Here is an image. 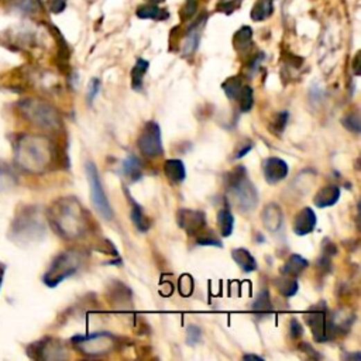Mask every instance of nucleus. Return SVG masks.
Here are the masks:
<instances>
[{"label": "nucleus", "mask_w": 361, "mask_h": 361, "mask_svg": "<svg viewBox=\"0 0 361 361\" xmlns=\"http://www.w3.org/2000/svg\"><path fill=\"white\" fill-rule=\"evenodd\" d=\"M13 181L12 174L8 171V168L0 167V189H6Z\"/></svg>", "instance_id": "39"}, {"label": "nucleus", "mask_w": 361, "mask_h": 361, "mask_svg": "<svg viewBox=\"0 0 361 361\" xmlns=\"http://www.w3.org/2000/svg\"><path fill=\"white\" fill-rule=\"evenodd\" d=\"M195 238H196L197 246H212V247H219V249L223 247V243L220 242V238L211 229L202 230Z\"/></svg>", "instance_id": "30"}, {"label": "nucleus", "mask_w": 361, "mask_h": 361, "mask_svg": "<svg viewBox=\"0 0 361 361\" xmlns=\"http://www.w3.org/2000/svg\"><path fill=\"white\" fill-rule=\"evenodd\" d=\"M200 340H202V331L197 326L191 325L186 332V343L189 346H196L197 343H200Z\"/></svg>", "instance_id": "37"}, {"label": "nucleus", "mask_w": 361, "mask_h": 361, "mask_svg": "<svg viewBox=\"0 0 361 361\" xmlns=\"http://www.w3.org/2000/svg\"><path fill=\"white\" fill-rule=\"evenodd\" d=\"M57 159L54 143L38 134H23L15 146L16 166L27 174H43L49 171Z\"/></svg>", "instance_id": "1"}, {"label": "nucleus", "mask_w": 361, "mask_h": 361, "mask_svg": "<svg viewBox=\"0 0 361 361\" xmlns=\"http://www.w3.org/2000/svg\"><path fill=\"white\" fill-rule=\"evenodd\" d=\"M196 9H197V0H186L185 6L181 12V16L184 20H189L196 15Z\"/></svg>", "instance_id": "38"}, {"label": "nucleus", "mask_w": 361, "mask_h": 361, "mask_svg": "<svg viewBox=\"0 0 361 361\" xmlns=\"http://www.w3.org/2000/svg\"><path fill=\"white\" fill-rule=\"evenodd\" d=\"M218 226L222 237H229L234 229V216L229 209H222L218 213Z\"/></svg>", "instance_id": "29"}, {"label": "nucleus", "mask_w": 361, "mask_h": 361, "mask_svg": "<svg viewBox=\"0 0 361 361\" xmlns=\"http://www.w3.org/2000/svg\"><path fill=\"white\" fill-rule=\"evenodd\" d=\"M275 285H276L279 294L285 298H291V297L297 295V292L299 290L297 278L288 276V275H283L281 278H278L275 281Z\"/></svg>", "instance_id": "24"}, {"label": "nucleus", "mask_w": 361, "mask_h": 361, "mask_svg": "<svg viewBox=\"0 0 361 361\" xmlns=\"http://www.w3.org/2000/svg\"><path fill=\"white\" fill-rule=\"evenodd\" d=\"M253 30L249 26H245L240 28L236 34H234V47L238 53H245L249 51V49L253 46Z\"/></svg>", "instance_id": "22"}, {"label": "nucleus", "mask_w": 361, "mask_h": 361, "mask_svg": "<svg viewBox=\"0 0 361 361\" xmlns=\"http://www.w3.org/2000/svg\"><path fill=\"white\" fill-rule=\"evenodd\" d=\"M206 23V15L199 17L188 30L185 38H184V44H182V55L184 57H189L192 55L200 43V34H202V30L205 27Z\"/></svg>", "instance_id": "14"}, {"label": "nucleus", "mask_w": 361, "mask_h": 361, "mask_svg": "<svg viewBox=\"0 0 361 361\" xmlns=\"http://www.w3.org/2000/svg\"><path fill=\"white\" fill-rule=\"evenodd\" d=\"M46 226L42 220V216L35 208H27L23 213L17 215L16 222L12 227L13 237L17 242H33L44 236Z\"/></svg>", "instance_id": "6"}, {"label": "nucleus", "mask_w": 361, "mask_h": 361, "mask_svg": "<svg viewBox=\"0 0 361 361\" xmlns=\"http://www.w3.org/2000/svg\"><path fill=\"white\" fill-rule=\"evenodd\" d=\"M17 109L20 114L24 117L26 122H28L31 126L37 129L55 132L61 127L60 113L54 106L44 100L26 99L19 103Z\"/></svg>", "instance_id": "4"}, {"label": "nucleus", "mask_w": 361, "mask_h": 361, "mask_svg": "<svg viewBox=\"0 0 361 361\" xmlns=\"http://www.w3.org/2000/svg\"><path fill=\"white\" fill-rule=\"evenodd\" d=\"M73 347L88 357H99L109 354L116 346V337L106 332L92 333L88 336H73Z\"/></svg>", "instance_id": "8"}, {"label": "nucleus", "mask_w": 361, "mask_h": 361, "mask_svg": "<svg viewBox=\"0 0 361 361\" xmlns=\"http://www.w3.org/2000/svg\"><path fill=\"white\" fill-rule=\"evenodd\" d=\"M246 84L242 81V78L240 76H233V78H229L227 81L223 84V89H224V94L227 95L229 99L231 100H236L238 94L242 92L243 87Z\"/></svg>", "instance_id": "31"}, {"label": "nucleus", "mask_w": 361, "mask_h": 361, "mask_svg": "<svg viewBox=\"0 0 361 361\" xmlns=\"http://www.w3.org/2000/svg\"><path fill=\"white\" fill-rule=\"evenodd\" d=\"M243 360H257V361H264L263 357L256 355V354H246V355L243 357Z\"/></svg>", "instance_id": "46"}, {"label": "nucleus", "mask_w": 361, "mask_h": 361, "mask_svg": "<svg viewBox=\"0 0 361 361\" xmlns=\"http://www.w3.org/2000/svg\"><path fill=\"white\" fill-rule=\"evenodd\" d=\"M137 17L143 20H167L170 17V13L161 8L154 6V5H144L139 8Z\"/></svg>", "instance_id": "26"}, {"label": "nucleus", "mask_w": 361, "mask_h": 361, "mask_svg": "<svg viewBox=\"0 0 361 361\" xmlns=\"http://www.w3.org/2000/svg\"><path fill=\"white\" fill-rule=\"evenodd\" d=\"M16 9L21 13L26 15H33L35 12H38L39 6L37 0H17L16 2Z\"/></svg>", "instance_id": "35"}, {"label": "nucleus", "mask_w": 361, "mask_h": 361, "mask_svg": "<svg viewBox=\"0 0 361 361\" xmlns=\"http://www.w3.org/2000/svg\"><path fill=\"white\" fill-rule=\"evenodd\" d=\"M178 224L186 231L188 236L196 237L200 231L206 229V215L200 211L181 209L178 212Z\"/></svg>", "instance_id": "12"}, {"label": "nucleus", "mask_w": 361, "mask_h": 361, "mask_svg": "<svg viewBox=\"0 0 361 361\" xmlns=\"http://www.w3.org/2000/svg\"><path fill=\"white\" fill-rule=\"evenodd\" d=\"M129 199L132 202V220H133V223H134V226L137 227L139 231L146 233L150 229V222L146 216V212L130 195H129Z\"/></svg>", "instance_id": "25"}, {"label": "nucleus", "mask_w": 361, "mask_h": 361, "mask_svg": "<svg viewBox=\"0 0 361 361\" xmlns=\"http://www.w3.org/2000/svg\"><path fill=\"white\" fill-rule=\"evenodd\" d=\"M123 174L132 182H136L143 177V164L137 157L130 155L125 159V161H123Z\"/></svg>", "instance_id": "21"}, {"label": "nucleus", "mask_w": 361, "mask_h": 361, "mask_svg": "<svg viewBox=\"0 0 361 361\" xmlns=\"http://www.w3.org/2000/svg\"><path fill=\"white\" fill-rule=\"evenodd\" d=\"M231 257H233L234 263L242 268L243 272H253L257 270V261L247 249H243V247L234 249L231 252Z\"/></svg>", "instance_id": "19"}, {"label": "nucleus", "mask_w": 361, "mask_h": 361, "mask_svg": "<svg viewBox=\"0 0 361 361\" xmlns=\"http://www.w3.org/2000/svg\"><path fill=\"white\" fill-rule=\"evenodd\" d=\"M343 126L354 134H360L361 132V122L358 113H350L343 118Z\"/></svg>", "instance_id": "34"}, {"label": "nucleus", "mask_w": 361, "mask_h": 361, "mask_svg": "<svg viewBox=\"0 0 361 361\" xmlns=\"http://www.w3.org/2000/svg\"><path fill=\"white\" fill-rule=\"evenodd\" d=\"M236 102H238V107L243 113L252 110L253 105H254V95H253V88L249 85H245L242 92L238 94Z\"/></svg>", "instance_id": "32"}, {"label": "nucleus", "mask_w": 361, "mask_h": 361, "mask_svg": "<svg viewBox=\"0 0 361 361\" xmlns=\"http://www.w3.org/2000/svg\"><path fill=\"white\" fill-rule=\"evenodd\" d=\"M252 148H253V143H249V144H246L245 146V148H242L240 150L237 154H236V158H243L247 152H250L252 151Z\"/></svg>", "instance_id": "44"}, {"label": "nucleus", "mask_w": 361, "mask_h": 361, "mask_svg": "<svg viewBox=\"0 0 361 361\" xmlns=\"http://www.w3.org/2000/svg\"><path fill=\"white\" fill-rule=\"evenodd\" d=\"M263 173H264L265 181L271 185H275L281 181H284L288 177L290 167L283 158L270 157V158L264 159Z\"/></svg>", "instance_id": "13"}, {"label": "nucleus", "mask_w": 361, "mask_h": 361, "mask_svg": "<svg viewBox=\"0 0 361 361\" xmlns=\"http://www.w3.org/2000/svg\"><path fill=\"white\" fill-rule=\"evenodd\" d=\"M240 3H242V0H231V2H224V3L219 5V10L226 15H230L233 10L238 9Z\"/></svg>", "instance_id": "40"}, {"label": "nucleus", "mask_w": 361, "mask_h": 361, "mask_svg": "<svg viewBox=\"0 0 361 361\" xmlns=\"http://www.w3.org/2000/svg\"><path fill=\"white\" fill-rule=\"evenodd\" d=\"M263 224L271 233H275L281 229V224L284 222V213L276 204H270L263 211Z\"/></svg>", "instance_id": "17"}, {"label": "nucleus", "mask_w": 361, "mask_h": 361, "mask_svg": "<svg viewBox=\"0 0 361 361\" xmlns=\"http://www.w3.org/2000/svg\"><path fill=\"white\" fill-rule=\"evenodd\" d=\"M27 354L34 360H64L68 357L64 344L57 339H43L33 343L27 349Z\"/></svg>", "instance_id": "11"}, {"label": "nucleus", "mask_w": 361, "mask_h": 361, "mask_svg": "<svg viewBox=\"0 0 361 361\" xmlns=\"http://www.w3.org/2000/svg\"><path fill=\"white\" fill-rule=\"evenodd\" d=\"M340 195L342 192L337 185H326L322 189L317 191V193L313 197V204L320 209L329 208L337 204Z\"/></svg>", "instance_id": "16"}, {"label": "nucleus", "mask_w": 361, "mask_h": 361, "mask_svg": "<svg viewBox=\"0 0 361 361\" xmlns=\"http://www.w3.org/2000/svg\"><path fill=\"white\" fill-rule=\"evenodd\" d=\"M150 67V62L139 58L136 65L132 69V88L137 92H140L143 89V84H144V75L147 73Z\"/></svg>", "instance_id": "23"}, {"label": "nucleus", "mask_w": 361, "mask_h": 361, "mask_svg": "<svg viewBox=\"0 0 361 361\" xmlns=\"http://www.w3.org/2000/svg\"><path fill=\"white\" fill-rule=\"evenodd\" d=\"M87 175H88V181H89V186H91V199H92V204L95 206V209L98 211V213L106 219L110 220L113 218V211L112 206L109 204V199L105 193V189L102 186L100 182V177L98 173V168L94 163L88 161L87 163Z\"/></svg>", "instance_id": "9"}, {"label": "nucleus", "mask_w": 361, "mask_h": 361, "mask_svg": "<svg viewBox=\"0 0 361 361\" xmlns=\"http://www.w3.org/2000/svg\"><path fill=\"white\" fill-rule=\"evenodd\" d=\"M226 197L238 212H252L258 204V193L245 167H237L226 175Z\"/></svg>", "instance_id": "3"}, {"label": "nucleus", "mask_w": 361, "mask_h": 361, "mask_svg": "<svg viewBox=\"0 0 361 361\" xmlns=\"http://www.w3.org/2000/svg\"><path fill=\"white\" fill-rule=\"evenodd\" d=\"M67 6V0H49V9L53 13H61Z\"/></svg>", "instance_id": "43"}, {"label": "nucleus", "mask_w": 361, "mask_h": 361, "mask_svg": "<svg viewBox=\"0 0 361 361\" xmlns=\"http://www.w3.org/2000/svg\"><path fill=\"white\" fill-rule=\"evenodd\" d=\"M151 2H154V3H161V2H164V0H151Z\"/></svg>", "instance_id": "48"}, {"label": "nucleus", "mask_w": 361, "mask_h": 361, "mask_svg": "<svg viewBox=\"0 0 361 361\" xmlns=\"http://www.w3.org/2000/svg\"><path fill=\"white\" fill-rule=\"evenodd\" d=\"M353 68H354V73L360 75V53L355 55L354 62H353Z\"/></svg>", "instance_id": "45"}, {"label": "nucleus", "mask_w": 361, "mask_h": 361, "mask_svg": "<svg viewBox=\"0 0 361 361\" xmlns=\"http://www.w3.org/2000/svg\"><path fill=\"white\" fill-rule=\"evenodd\" d=\"M316 223H317V219H316L315 212L310 208H303L295 216L292 229L297 236H306L315 230Z\"/></svg>", "instance_id": "15"}, {"label": "nucleus", "mask_w": 361, "mask_h": 361, "mask_svg": "<svg viewBox=\"0 0 361 361\" xmlns=\"http://www.w3.org/2000/svg\"><path fill=\"white\" fill-rule=\"evenodd\" d=\"M81 263H82V257L78 252L69 250L58 254L43 278L44 284L50 288L60 285L62 281L72 276L79 270Z\"/></svg>", "instance_id": "5"}, {"label": "nucleus", "mask_w": 361, "mask_h": 361, "mask_svg": "<svg viewBox=\"0 0 361 361\" xmlns=\"http://www.w3.org/2000/svg\"><path fill=\"white\" fill-rule=\"evenodd\" d=\"M309 263L306 258H303L299 254H292L287 263L284 264V267L281 268V274L283 275H288V276H294L297 278L298 275H301L306 268H308Z\"/></svg>", "instance_id": "20"}, {"label": "nucleus", "mask_w": 361, "mask_h": 361, "mask_svg": "<svg viewBox=\"0 0 361 361\" xmlns=\"http://www.w3.org/2000/svg\"><path fill=\"white\" fill-rule=\"evenodd\" d=\"M164 174L167 179H170L173 184H182L186 178L185 164L181 161V159L177 158L167 159L164 163Z\"/></svg>", "instance_id": "18"}, {"label": "nucleus", "mask_w": 361, "mask_h": 361, "mask_svg": "<svg viewBox=\"0 0 361 361\" xmlns=\"http://www.w3.org/2000/svg\"><path fill=\"white\" fill-rule=\"evenodd\" d=\"M290 326H291V336H292L294 339L302 337V335H303V328H302V325L298 322V319H292Z\"/></svg>", "instance_id": "42"}, {"label": "nucleus", "mask_w": 361, "mask_h": 361, "mask_svg": "<svg viewBox=\"0 0 361 361\" xmlns=\"http://www.w3.org/2000/svg\"><path fill=\"white\" fill-rule=\"evenodd\" d=\"M305 322L310 328L316 342L326 343L332 340L336 329L333 326V322L329 319V312L324 302L312 306L305 313Z\"/></svg>", "instance_id": "7"}, {"label": "nucleus", "mask_w": 361, "mask_h": 361, "mask_svg": "<svg viewBox=\"0 0 361 361\" xmlns=\"http://www.w3.org/2000/svg\"><path fill=\"white\" fill-rule=\"evenodd\" d=\"M288 118H290V114L288 112H279L276 114V117L274 118V122L271 123V127L270 130H272L275 134H281L285 127H287V123H288Z\"/></svg>", "instance_id": "33"}, {"label": "nucleus", "mask_w": 361, "mask_h": 361, "mask_svg": "<svg viewBox=\"0 0 361 361\" xmlns=\"http://www.w3.org/2000/svg\"><path fill=\"white\" fill-rule=\"evenodd\" d=\"M253 312L257 316H267V315H270L272 312V303H271V298H270L268 290L260 291L258 297L256 298V301L253 303Z\"/></svg>", "instance_id": "28"}, {"label": "nucleus", "mask_w": 361, "mask_h": 361, "mask_svg": "<svg viewBox=\"0 0 361 361\" xmlns=\"http://www.w3.org/2000/svg\"><path fill=\"white\" fill-rule=\"evenodd\" d=\"M100 88H102V84H100V81H99L98 78H94L92 81H91V84H89V95H88V99H89V102H92V100L96 98V95L99 94Z\"/></svg>", "instance_id": "41"}, {"label": "nucleus", "mask_w": 361, "mask_h": 361, "mask_svg": "<svg viewBox=\"0 0 361 361\" xmlns=\"http://www.w3.org/2000/svg\"><path fill=\"white\" fill-rule=\"evenodd\" d=\"M179 292L182 297H191L193 292V279L188 274L179 278Z\"/></svg>", "instance_id": "36"}, {"label": "nucleus", "mask_w": 361, "mask_h": 361, "mask_svg": "<svg viewBox=\"0 0 361 361\" xmlns=\"http://www.w3.org/2000/svg\"><path fill=\"white\" fill-rule=\"evenodd\" d=\"M137 147L146 158H157L164 154L161 127L157 122H147L139 136Z\"/></svg>", "instance_id": "10"}, {"label": "nucleus", "mask_w": 361, "mask_h": 361, "mask_svg": "<svg viewBox=\"0 0 361 361\" xmlns=\"http://www.w3.org/2000/svg\"><path fill=\"white\" fill-rule=\"evenodd\" d=\"M3 274H5V271H3V267L0 265V285H2V281H3Z\"/></svg>", "instance_id": "47"}, {"label": "nucleus", "mask_w": 361, "mask_h": 361, "mask_svg": "<svg viewBox=\"0 0 361 361\" xmlns=\"http://www.w3.org/2000/svg\"><path fill=\"white\" fill-rule=\"evenodd\" d=\"M274 13V0H257L252 10V19L254 21H263L271 17Z\"/></svg>", "instance_id": "27"}, {"label": "nucleus", "mask_w": 361, "mask_h": 361, "mask_svg": "<svg viewBox=\"0 0 361 361\" xmlns=\"http://www.w3.org/2000/svg\"><path fill=\"white\" fill-rule=\"evenodd\" d=\"M49 219L54 230L65 240L81 238L88 231V216L78 199L68 196L53 204Z\"/></svg>", "instance_id": "2"}]
</instances>
